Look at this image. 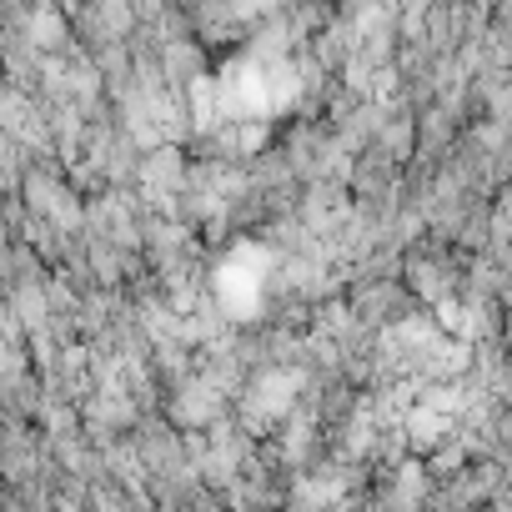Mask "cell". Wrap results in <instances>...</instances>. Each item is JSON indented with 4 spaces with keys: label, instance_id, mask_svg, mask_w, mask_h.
Masks as SVG:
<instances>
[{
    "label": "cell",
    "instance_id": "1",
    "mask_svg": "<svg viewBox=\"0 0 512 512\" xmlns=\"http://www.w3.org/2000/svg\"><path fill=\"white\" fill-rule=\"evenodd\" d=\"M297 387H302L297 367H267V372H256V382L246 387V427L262 432V427L292 417V407H297Z\"/></svg>",
    "mask_w": 512,
    "mask_h": 512
},
{
    "label": "cell",
    "instance_id": "2",
    "mask_svg": "<svg viewBox=\"0 0 512 512\" xmlns=\"http://www.w3.org/2000/svg\"><path fill=\"white\" fill-rule=\"evenodd\" d=\"M136 191H141V201H151L161 211L171 201H181V191H186V161H181V151L176 146L146 151V161L136 166Z\"/></svg>",
    "mask_w": 512,
    "mask_h": 512
},
{
    "label": "cell",
    "instance_id": "3",
    "mask_svg": "<svg viewBox=\"0 0 512 512\" xmlns=\"http://www.w3.org/2000/svg\"><path fill=\"white\" fill-rule=\"evenodd\" d=\"M221 417V382L211 372H196L186 377L176 392H171V422L186 427V432H201Z\"/></svg>",
    "mask_w": 512,
    "mask_h": 512
},
{
    "label": "cell",
    "instance_id": "4",
    "mask_svg": "<svg viewBox=\"0 0 512 512\" xmlns=\"http://www.w3.org/2000/svg\"><path fill=\"white\" fill-rule=\"evenodd\" d=\"M337 492H342V477H337V472H312V477H302V482H297V492H292V507H302V512H317V507H327Z\"/></svg>",
    "mask_w": 512,
    "mask_h": 512
},
{
    "label": "cell",
    "instance_id": "5",
    "mask_svg": "<svg viewBox=\"0 0 512 512\" xmlns=\"http://www.w3.org/2000/svg\"><path fill=\"white\" fill-rule=\"evenodd\" d=\"M11 91V81H6V71H0V96H6Z\"/></svg>",
    "mask_w": 512,
    "mask_h": 512
}]
</instances>
